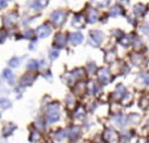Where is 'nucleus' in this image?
Wrapping results in <instances>:
<instances>
[{
    "instance_id": "f257e3e1",
    "label": "nucleus",
    "mask_w": 149,
    "mask_h": 143,
    "mask_svg": "<svg viewBox=\"0 0 149 143\" xmlns=\"http://www.w3.org/2000/svg\"><path fill=\"white\" fill-rule=\"evenodd\" d=\"M60 117V113H59V105L57 103H54L51 105L48 106L47 109V119L49 122H56Z\"/></svg>"
},
{
    "instance_id": "f03ea898",
    "label": "nucleus",
    "mask_w": 149,
    "mask_h": 143,
    "mask_svg": "<svg viewBox=\"0 0 149 143\" xmlns=\"http://www.w3.org/2000/svg\"><path fill=\"white\" fill-rule=\"evenodd\" d=\"M50 19H51V21H52L54 24H56V25H61L65 21V13L62 12V11H56V12H54L51 14Z\"/></svg>"
},
{
    "instance_id": "7ed1b4c3",
    "label": "nucleus",
    "mask_w": 149,
    "mask_h": 143,
    "mask_svg": "<svg viewBox=\"0 0 149 143\" xmlns=\"http://www.w3.org/2000/svg\"><path fill=\"white\" fill-rule=\"evenodd\" d=\"M104 138L106 141H108V142H110V143H116L118 140H119V137L116 135V132L111 130V129H108V130L104 132Z\"/></svg>"
},
{
    "instance_id": "20e7f679",
    "label": "nucleus",
    "mask_w": 149,
    "mask_h": 143,
    "mask_svg": "<svg viewBox=\"0 0 149 143\" xmlns=\"http://www.w3.org/2000/svg\"><path fill=\"white\" fill-rule=\"evenodd\" d=\"M50 33H51V29L47 24H42L37 29V36L39 38L47 37V36H49Z\"/></svg>"
},
{
    "instance_id": "39448f33",
    "label": "nucleus",
    "mask_w": 149,
    "mask_h": 143,
    "mask_svg": "<svg viewBox=\"0 0 149 143\" xmlns=\"http://www.w3.org/2000/svg\"><path fill=\"white\" fill-rule=\"evenodd\" d=\"M102 37H104V35L99 31H93L91 33V39L95 45H99L102 41Z\"/></svg>"
},
{
    "instance_id": "423d86ee",
    "label": "nucleus",
    "mask_w": 149,
    "mask_h": 143,
    "mask_svg": "<svg viewBox=\"0 0 149 143\" xmlns=\"http://www.w3.org/2000/svg\"><path fill=\"white\" fill-rule=\"evenodd\" d=\"M98 78L102 83H108L110 80V73L107 69H100L98 71Z\"/></svg>"
},
{
    "instance_id": "0eeeda50",
    "label": "nucleus",
    "mask_w": 149,
    "mask_h": 143,
    "mask_svg": "<svg viewBox=\"0 0 149 143\" xmlns=\"http://www.w3.org/2000/svg\"><path fill=\"white\" fill-rule=\"evenodd\" d=\"M65 36L63 35V34L59 33L56 35V37H54V46L58 47V48H62L64 45H65Z\"/></svg>"
},
{
    "instance_id": "6e6552de",
    "label": "nucleus",
    "mask_w": 149,
    "mask_h": 143,
    "mask_svg": "<svg viewBox=\"0 0 149 143\" xmlns=\"http://www.w3.org/2000/svg\"><path fill=\"white\" fill-rule=\"evenodd\" d=\"M17 15L15 14V13L10 12L4 17L3 22H4V24H6V25L10 26V25H13V24L17 22Z\"/></svg>"
},
{
    "instance_id": "1a4fd4ad",
    "label": "nucleus",
    "mask_w": 149,
    "mask_h": 143,
    "mask_svg": "<svg viewBox=\"0 0 149 143\" xmlns=\"http://www.w3.org/2000/svg\"><path fill=\"white\" fill-rule=\"evenodd\" d=\"M83 35L81 33H72L70 35V42L73 45H79L83 42Z\"/></svg>"
},
{
    "instance_id": "9d476101",
    "label": "nucleus",
    "mask_w": 149,
    "mask_h": 143,
    "mask_svg": "<svg viewBox=\"0 0 149 143\" xmlns=\"http://www.w3.org/2000/svg\"><path fill=\"white\" fill-rule=\"evenodd\" d=\"M47 4H48V1H47V0H35L32 7H33L34 9L39 10V9L45 8L46 6H47Z\"/></svg>"
},
{
    "instance_id": "9b49d317",
    "label": "nucleus",
    "mask_w": 149,
    "mask_h": 143,
    "mask_svg": "<svg viewBox=\"0 0 149 143\" xmlns=\"http://www.w3.org/2000/svg\"><path fill=\"white\" fill-rule=\"evenodd\" d=\"M72 24L75 27H81L84 25V18L82 15H76L72 21Z\"/></svg>"
},
{
    "instance_id": "f8f14e48",
    "label": "nucleus",
    "mask_w": 149,
    "mask_h": 143,
    "mask_svg": "<svg viewBox=\"0 0 149 143\" xmlns=\"http://www.w3.org/2000/svg\"><path fill=\"white\" fill-rule=\"evenodd\" d=\"M98 19V13H97V11L96 10H91V12H89V15H88V20H89V22L91 23H94V22L96 21Z\"/></svg>"
},
{
    "instance_id": "ddd939ff",
    "label": "nucleus",
    "mask_w": 149,
    "mask_h": 143,
    "mask_svg": "<svg viewBox=\"0 0 149 143\" xmlns=\"http://www.w3.org/2000/svg\"><path fill=\"white\" fill-rule=\"evenodd\" d=\"M114 95H116V98H121V97L124 95V88L123 86H119V88H116Z\"/></svg>"
},
{
    "instance_id": "4468645a",
    "label": "nucleus",
    "mask_w": 149,
    "mask_h": 143,
    "mask_svg": "<svg viewBox=\"0 0 149 143\" xmlns=\"http://www.w3.org/2000/svg\"><path fill=\"white\" fill-rule=\"evenodd\" d=\"M39 138H40L39 132H37L36 130L32 131V135H31V141H32V142H36V141H38Z\"/></svg>"
},
{
    "instance_id": "2eb2a0df",
    "label": "nucleus",
    "mask_w": 149,
    "mask_h": 143,
    "mask_svg": "<svg viewBox=\"0 0 149 143\" xmlns=\"http://www.w3.org/2000/svg\"><path fill=\"white\" fill-rule=\"evenodd\" d=\"M27 68L31 69V70H35V69L38 68V62L36 60H31V61H29V63H27Z\"/></svg>"
},
{
    "instance_id": "dca6fc26",
    "label": "nucleus",
    "mask_w": 149,
    "mask_h": 143,
    "mask_svg": "<svg viewBox=\"0 0 149 143\" xmlns=\"http://www.w3.org/2000/svg\"><path fill=\"white\" fill-rule=\"evenodd\" d=\"M3 78H6L7 80H12L13 73L11 72V70H9V69H6V70L3 71Z\"/></svg>"
},
{
    "instance_id": "f3484780",
    "label": "nucleus",
    "mask_w": 149,
    "mask_h": 143,
    "mask_svg": "<svg viewBox=\"0 0 149 143\" xmlns=\"http://www.w3.org/2000/svg\"><path fill=\"white\" fill-rule=\"evenodd\" d=\"M84 115H85V111H84L83 107H79L77 110H76V113H75V117L81 119V118L84 117Z\"/></svg>"
},
{
    "instance_id": "a211bd4d",
    "label": "nucleus",
    "mask_w": 149,
    "mask_h": 143,
    "mask_svg": "<svg viewBox=\"0 0 149 143\" xmlns=\"http://www.w3.org/2000/svg\"><path fill=\"white\" fill-rule=\"evenodd\" d=\"M93 2H95L97 6L99 7H104V6H107V4L109 2V0H93Z\"/></svg>"
},
{
    "instance_id": "6ab92c4d",
    "label": "nucleus",
    "mask_w": 149,
    "mask_h": 143,
    "mask_svg": "<svg viewBox=\"0 0 149 143\" xmlns=\"http://www.w3.org/2000/svg\"><path fill=\"white\" fill-rule=\"evenodd\" d=\"M0 106L3 108H8L10 107V102L8 100H0Z\"/></svg>"
},
{
    "instance_id": "aec40b11",
    "label": "nucleus",
    "mask_w": 149,
    "mask_h": 143,
    "mask_svg": "<svg viewBox=\"0 0 149 143\" xmlns=\"http://www.w3.org/2000/svg\"><path fill=\"white\" fill-rule=\"evenodd\" d=\"M19 62H20V60H19V59H17V58H13V59H11V60L9 61V64H10L11 67H17Z\"/></svg>"
},
{
    "instance_id": "412c9836",
    "label": "nucleus",
    "mask_w": 149,
    "mask_h": 143,
    "mask_svg": "<svg viewBox=\"0 0 149 143\" xmlns=\"http://www.w3.org/2000/svg\"><path fill=\"white\" fill-rule=\"evenodd\" d=\"M59 53L57 50H52L51 53H50V58L51 59H56L57 57H58Z\"/></svg>"
},
{
    "instance_id": "4be33fe9",
    "label": "nucleus",
    "mask_w": 149,
    "mask_h": 143,
    "mask_svg": "<svg viewBox=\"0 0 149 143\" xmlns=\"http://www.w3.org/2000/svg\"><path fill=\"white\" fill-rule=\"evenodd\" d=\"M6 36H7L6 32H4V31H0V43L3 42L4 38H6Z\"/></svg>"
},
{
    "instance_id": "5701e85b",
    "label": "nucleus",
    "mask_w": 149,
    "mask_h": 143,
    "mask_svg": "<svg viewBox=\"0 0 149 143\" xmlns=\"http://www.w3.org/2000/svg\"><path fill=\"white\" fill-rule=\"evenodd\" d=\"M6 7H7V2H6V0H0V9L6 8Z\"/></svg>"
}]
</instances>
